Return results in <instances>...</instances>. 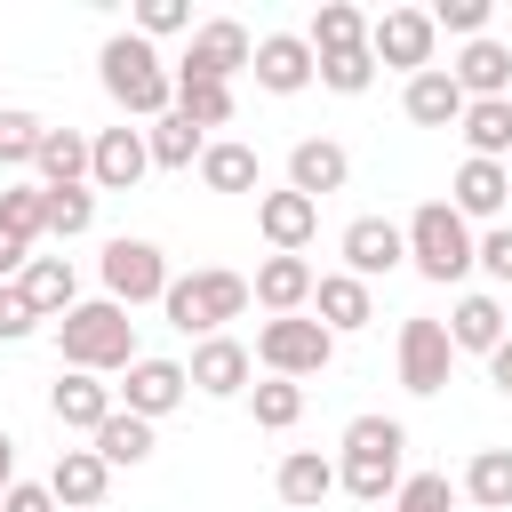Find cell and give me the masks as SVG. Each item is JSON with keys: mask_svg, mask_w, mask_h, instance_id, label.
I'll list each match as a JSON object with an SVG mask.
<instances>
[{"mask_svg": "<svg viewBox=\"0 0 512 512\" xmlns=\"http://www.w3.org/2000/svg\"><path fill=\"white\" fill-rule=\"evenodd\" d=\"M96 80H104V96H112L128 120H160V112H176V72H168L160 48L136 40V32H112V40L96 48Z\"/></svg>", "mask_w": 512, "mask_h": 512, "instance_id": "cell-1", "label": "cell"}, {"mask_svg": "<svg viewBox=\"0 0 512 512\" xmlns=\"http://www.w3.org/2000/svg\"><path fill=\"white\" fill-rule=\"evenodd\" d=\"M56 352H64V368H80V376H128V360H136V320L112 304V296H88V304H72L64 320H56Z\"/></svg>", "mask_w": 512, "mask_h": 512, "instance_id": "cell-2", "label": "cell"}, {"mask_svg": "<svg viewBox=\"0 0 512 512\" xmlns=\"http://www.w3.org/2000/svg\"><path fill=\"white\" fill-rule=\"evenodd\" d=\"M400 456H408L400 416H352V424H344V464H336V488H352L360 504H392V488L408 480V472H400Z\"/></svg>", "mask_w": 512, "mask_h": 512, "instance_id": "cell-3", "label": "cell"}, {"mask_svg": "<svg viewBox=\"0 0 512 512\" xmlns=\"http://www.w3.org/2000/svg\"><path fill=\"white\" fill-rule=\"evenodd\" d=\"M160 312H168V328H184V336H224V320H240L248 312V280L240 272H168V296H160Z\"/></svg>", "mask_w": 512, "mask_h": 512, "instance_id": "cell-4", "label": "cell"}, {"mask_svg": "<svg viewBox=\"0 0 512 512\" xmlns=\"http://www.w3.org/2000/svg\"><path fill=\"white\" fill-rule=\"evenodd\" d=\"M400 232H408V264H416L432 288H448V280H464V272H472V224H464L448 200H424Z\"/></svg>", "mask_w": 512, "mask_h": 512, "instance_id": "cell-5", "label": "cell"}, {"mask_svg": "<svg viewBox=\"0 0 512 512\" xmlns=\"http://www.w3.org/2000/svg\"><path fill=\"white\" fill-rule=\"evenodd\" d=\"M256 360H264V376L304 384V376H320V368L336 360V336H328L320 320L288 312V320H264V328H256Z\"/></svg>", "mask_w": 512, "mask_h": 512, "instance_id": "cell-6", "label": "cell"}, {"mask_svg": "<svg viewBox=\"0 0 512 512\" xmlns=\"http://www.w3.org/2000/svg\"><path fill=\"white\" fill-rule=\"evenodd\" d=\"M96 272H104V296H112L120 312H136V304H160V296H168V256H160L152 240H128V232H120V240H104V264H96Z\"/></svg>", "mask_w": 512, "mask_h": 512, "instance_id": "cell-7", "label": "cell"}, {"mask_svg": "<svg viewBox=\"0 0 512 512\" xmlns=\"http://www.w3.org/2000/svg\"><path fill=\"white\" fill-rule=\"evenodd\" d=\"M448 368H456V344H448V328H440L432 312L400 320V384H408L416 400H432V392H448Z\"/></svg>", "mask_w": 512, "mask_h": 512, "instance_id": "cell-8", "label": "cell"}, {"mask_svg": "<svg viewBox=\"0 0 512 512\" xmlns=\"http://www.w3.org/2000/svg\"><path fill=\"white\" fill-rule=\"evenodd\" d=\"M112 400H120L128 416L160 424L168 408L192 400V376H184V360H152V352H136V360H128V384H112Z\"/></svg>", "mask_w": 512, "mask_h": 512, "instance_id": "cell-9", "label": "cell"}, {"mask_svg": "<svg viewBox=\"0 0 512 512\" xmlns=\"http://www.w3.org/2000/svg\"><path fill=\"white\" fill-rule=\"evenodd\" d=\"M432 40H440V32H432L424 8H384V16H368V56L392 64V72H408V80L432 64Z\"/></svg>", "mask_w": 512, "mask_h": 512, "instance_id": "cell-10", "label": "cell"}, {"mask_svg": "<svg viewBox=\"0 0 512 512\" xmlns=\"http://www.w3.org/2000/svg\"><path fill=\"white\" fill-rule=\"evenodd\" d=\"M248 24L240 16H208V24H192V48H184V80H224L232 88V72H248Z\"/></svg>", "mask_w": 512, "mask_h": 512, "instance_id": "cell-11", "label": "cell"}, {"mask_svg": "<svg viewBox=\"0 0 512 512\" xmlns=\"http://www.w3.org/2000/svg\"><path fill=\"white\" fill-rule=\"evenodd\" d=\"M184 376H192V392H208V400H240L248 376H256V352H248L240 336H200L192 360H184Z\"/></svg>", "mask_w": 512, "mask_h": 512, "instance_id": "cell-12", "label": "cell"}, {"mask_svg": "<svg viewBox=\"0 0 512 512\" xmlns=\"http://www.w3.org/2000/svg\"><path fill=\"white\" fill-rule=\"evenodd\" d=\"M152 168V152H144V128H96L88 136V184L96 192H136V176Z\"/></svg>", "mask_w": 512, "mask_h": 512, "instance_id": "cell-13", "label": "cell"}, {"mask_svg": "<svg viewBox=\"0 0 512 512\" xmlns=\"http://www.w3.org/2000/svg\"><path fill=\"white\" fill-rule=\"evenodd\" d=\"M336 248H344V272H352V280H376V272H400V264H408V232H400L392 216H352Z\"/></svg>", "mask_w": 512, "mask_h": 512, "instance_id": "cell-14", "label": "cell"}, {"mask_svg": "<svg viewBox=\"0 0 512 512\" xmlns=\"http://www.w3.org/2000/svg\"><path fill=\"white\" fill-rule=\"evenodd\" d=\"M248 72H256L264 96H304V88H312V48H304V32H264V40L248 48Z\"/></svg>", "mask_w": 512, "mask_h": 512, "instance_id": "cell-15", "label": "cell"}, {"mask_svg": "<svg viewBox=\"0 0 512 512\" xmlns=\"http://www.w3.org/2000/svg\"><path fill=\"white\" fill-rule=\"evenodd\" d=\"M256 232L272 240V256H304L312 248V232H320V200H304V192H256Z\"/></svg>", "mask_w": 512, "mask_h": 512, "instance_id": "cell-16", "label": "cell"}, {"mask_svg": "<svg viewBox=\"0 0 512 512\" xmlns=\"http://www.w3.org/2000/svg\"><path fill=\"white\" fill-rule=\"evenodd\" d=\"M312 312H320L328 336H360V328L376 320V288L352 280V272H320V280H312Z\"/></svg>", "mask_w": 512, "mask_h": 512, "instance_id": "cell-17", "label": "cell"}, {"mask_svg": "<svg viewBox=\"0 0 512 512\" xmlns=\"http://www.w3.org/2000/svg\"><path fill=\"white\" fill-rule=\"evenodd\" d=\"M344 176H352V152H344L336 136H304V144L288 152V192H304V200L344 192Z\"/></svg>", "mask_w": 512, "mask_h": 512, "instance_id": "cell-18", "label": "cell"}, {"mask_svg": "<svg viewBox=\"0 0 512 512\" xmlns=\"http://www.w3.org/2000/svg\"><path fill=\"white\" fill-rule=\"evenodd\" d=\"M312 280H320V272H312L304 256H264V264H256V280H248V304H264L272 320H288V312H304V304H312Z\"/></svg>", "mask_w": 512, "mask_h": 512, "instance_id": "cell-19", "label": "cell"}, {"mask_svg": "<svg viewBox=\"0 0 512 512\" xmlns=\"http://www.w3.org/2000/svg\"><path fill=\"white\" fill-rule=\"evenodd\" d=\"M112 408H120V400H112V384H104V376H80V368H64V376L48 384V416H56L64 432H96Z\"/></svg>", "mask_w": 512, "mask_h": 512, "instance_id": "cell-20", "label": "cell"}, {"mask_svg": "<svg viewBox=\"0 0 512 512\" xmlns=\"http://www.w3.org/2000/svg\"><path fill=\"white\" fill-rule=\"evenodd\" d=\"M400 112H408L416 128H456V120H464V88H456V72H448V64H424V72L400 88Z\"/></svg>", "mask_w": 512, "mask_h": 512, "instance_id": "cell-21", "label": "cell"}, {"mask_svg": "<svg viewBox=\"0 0 512 512\" xmlns=\"http://www.w3.org/2000/svg\"><path fill=\"white\" fill-rule=\"evenodd\" d=\"M504 200H512L504 160H464V168H456V184H448V208H456L464 224H496V216H504Z\"/></svg>", "mask_w": 512, "mask_h": 512, "instance_id": "cell-22", "label": "cell"}, {"mask_svg": "<svg viewBox=\"0 0 512 512\" xmlns=\"http://www.w3.org/2000/svg\"><path fill=\"white\" fill-rule=\"evenodd\" d=\"M464 104H488V96H512V48L504 40H464V56L448 64Z\"/></svg>", "mask_w": 512, "mask_h": 512, "instance_id": "cell-23", "label": "cell"}, {"mask_svg": "<svg viewBox=\"0 0 512 512\" xmlns=\"http://www.w3.org/2000/svg\"><path fill=\"white\" fill-rule=\"evenodd\" d=\"M440 328H448V344H456V352H480V360H488V352H496V344L512 336V328H504V304H496L488 288L456 296V312H448Z\"/></svg>", "mask_w": 512, "mask_h": 512, "instance_id": "cell-24", "label": "cell"}, {"mask_svg": "<svg viewBox=\"0 0 512 512\" xmlns=\"http://www.w3.org/2000/svg\"><path fill=\"white\" fill-rule=\"evenodd\" d=\"M104 488H112V472H104V456H96V448H64V456H56V472H48V496H56L64 512H96V504H104Z\"/></svg>", "mask_w": 512, "mask_h": 512, "instance_id": "cell-25", "label": "cell"}, {"mask_svg": "<svg viewBox=\"0 0 512 512\" xmlns=\"http://www.w3.org/2000/svg\"><path fill=\"white\" fill-rule=\"evenodd\" d=\"M16 288L32 296L40 320H64V312L80 304V272H72V256H32V264L16 272Z\"/></svg>", "mask_w": 512, "mask_h": 512, "instance_id": "cell-26", "label": "cell"}, {"mask_svg": "<svg viewBox=\"0 0 512 512\" xmlns=\"http://www.w3.org/2000/svg\"><path fill=\"white\" fill-rule=\"evenodd\" d=\"M272 488H280V504L312 512V504H328V496H336V464H328L320 448H288V456H280V472H272Z\"/></svg>", "mask_w": 512, "mask_h": 512, "instance_id": "cell-27", "label": "cell"}, {"mask_svg": "<svg viewBox=\"0 0 512 512\" xmlns=\"http://www.w3.org/2000/svg\"><path fill=\"white\" fill-rule=\"evenodd\" d=\"M464 160H512V96H488V104H464Z\"/></svg>", "mask_w": 512, "mask_h": 512, "instance_id": "cell-28", "label": "cell"}, {"mask_svg": "<svg viewBox=\"0 0 512 512\" xmlns=\"http://www.w3.org/2000/svg\"><path fill=\"white\" fill-rule=\"evenodd\" d=\"M32 168H40V192L88 184V136H80V128H48V136H40V152H32Z\"/></svg>", "mask_w": 512, "mask_h": 512, "instance_id": "cell-29", "label": "cell"}, {"mask_svg": "<svg viewBox=\"0 0 512 512\" xmlns=\"http://www.w3.org/2000/svg\"><path fill=\"white\" fill-rule=\"evenodd\" d=\"M304 48H312V56H344V48H368V16H360L352 0H320V16H312V32H304Z\"/></svg>", "mask_w": 512, "mask_h": 512, "instance_id": "cell-30", "label": "cell"}, {"mask_svg": "<svg viewBox=\"0 0 512 512\" xmlns=\"http://www.w3.org/2000/svg\"><path fill=\"white\" fill-rule=\"evenodd\" d=\"M88 440H96L104 472H120V464H144V456H152V424H144V416H128V408H112Z\"/></svg>", "mask_w": 512, "mask_h": 512, "instance_id": "cell-31", "label": "cell"}, {"mask_svg": "<svg viewBox=\"0 0 512 512\" xmlns=\"http://www.w3.org/2000/svg\"><path fill=\"white\" fill-rule=\"evenodd\" d=\"M144 152H152V168H200V152H208V136H200L192 120H176V112H160V120L144 128Z\"/></svg>", "mask_w": 512, "mask_h": 512, "instance_id": "cell-32", "label": "cell"}, {"mask_svg": "<svg viewBox=\"0 0 512 512\" xmlns=\"http://www.w3.org/2000/svg\"><path fill=\"white\" fill-rule=\"evenodd\" d=\"M464 496H472L480 512H512V448H480V456L464 464Z\"/></svg>", "mask_w": 512, "mask_h": 512, "instance_id": "cell-33", "label": "cell"}, {"mask_svg": "<svg viewBox=\"0 0 512 512\" xmlns=\"http://www.w3.org/2000/svg\"><path fill=\"white\" fill-rule=\"evenodd\" d=\"M176 120H192L200 136H208V128H232V88H224V80H184V72H176Z\"/></svg>", "mask_w": 512, "mask_h": 512, "instance_id": "cell-34", "label": "cell"}, {"mask_svg": "<svg viewBox=\"0 0 512 512\" xmlns=\"http://www.w3.org/2000/svg\"><path fill=\"white\" fill-rule=\"evenodd\" d=\"M200 184H208V192H256V152L232 144V136L208 144V152H200Z\"/></svg>", "mask_w": 512, "mask_h": 512, "instance_id": "cell-35", "label": "cell"}, {"mask_svg": "<svg viewBox=\"0 0 512 512\" xmlns=\"http://www.w3.org/2000/svg\"><path fill=\"white\" fill-rule=\"evenodd\" d=\"M88 224H96V192H88V184L48 192V208H40V232H48V240H80Z\"/></svg>", "mask_w": 512, "mask_h": 512, "instance_id": "cell-36", "label": "cell"}, {"mask_svg": "<svg viewBox=\"0 0 512 512\" xmlns=\"http://www.w3.org/2000/svg\"><path fill=\"white\" fill-rule=\"evenodd\" d=\"M312 80H320V88H336V96H368V88H376V56H368V48L312 56Z\"/></svg>", "mask_w": 512, "mask_h": 512, "instance_id": "cell-37", "label": "cell"}, {"mask_svg": "<svg viewBox=\"0 0 512 512\" xmlns=\"http://www.w3.org/2000/svg\"><path fill=\"white\" fill-rule=\"evenodd\" d=\"M248 408H256V424H264V432H288V424L304 416V384L264 376V384H248Z\"/></svg>", "mask_w": 512, "mask_h": 512, "instance_id": "cell-38", "label": "cell"}, {"mask_svg": "<svg viewBox=\"0 0 512 512\" xmlns=\"http://www.w3.org/2000/svg\"><path fill=\"white\" fill-rule=\"evenodd\" d=\"M40 208H48L40 184H8V192H0V240H24V248L48 240V232H40Z\"/></svg>", "mask_w": 512, "mask_h": 512, "instance_id": "cell-39", "label": "cell"}, {"mask_svg": "<svg viewBox=\"0 0 512 512\" xmlns=\"http://www.w3.org/2000/svg\"><path fill=\"white\" fill-rule=\"evenodd\" d=\"M40 136H48V120H40V112H16V104H0V168H32Z\"/></svg>", "mask_w": 512, "mask_h": 512, "instance_id": "cell-40", "label": "cell"}, {"mask_svg": "<svg viewBox=\"0 0 512 512\" xmlns=\"http://www.w3.org/2000/svg\"><path fill=\"white\" fill-rule=\"evenodd\" d=\"M392 512H456V488H448V472H408V480L392 488Z\"/></svg>", "mask_w": 512, "mask_h": 512, "instance_id": "cell-41", "label": "cell"}, {"mask_svg": "<svg viewBox=\"0 0 512 512\" xmlns=\"http://www.w3.org/2000/svg\"><path fill=\"white\" fill-rule=\"evenodd\" d=\"M424 16H432V32H456V40H488V0H432Z\"/></svg>", "mask_w": 512, "mask_h": 512, "instance_id": "cell-42", "label": "cell"}, {"mask_svg": "<svg viewBox=\"0 0 512 512\" xmlns=\"http://www.w3.org/2000/svg\"><path fill=\"white\" fill-rule=\"evenodd\" d=\"M160 32H192V8L184 0H136V40H160Z\"/></svg>", "mask_w": 512, "mask_h": 512, "instance_id": "cell-43", "label": "cell"}, {"mask_svg": "<svg viewBox=\"0 0 512 512\" xmlns=\"http://www.w3.org/2000/svg\"><path fill=\"white\" fill-rule=\"evenodd\" d=\"M40 328V312H32V296L16 288V280H0V344H24Z\"/></svg>", "mask_w": 512, "mask_h": 512, "instance_id": "cell-44", "label": "cell"}, {"mask_svg": "<svg viewBox=\"0 0 512 512\" xmlns=\"http://www.w3.org/2000/svg\"><path fill=\"white\" fill-rule=\"evenodd\" d=\"M472 264H480L488 280H504V288H512V224H488V232L472 240Z\"/></svg>", "mask_w": 512, "mask_h": 512, "instance_id": "cell-45", "label": "cell"}, {"mask_svg": "<svg viewBox=\"0 0 512 512\" xmlns=\"http://www.w3.org/2000/svg\"><path fill=\"white\" fill-rule=\"evenodd\" d=\"M0 512H56V496H48V480H16L0 496Z\"/></svg>", "mask_w": 512, "mask_h": 512, "instance_id": "cell-46", "label": "cell"}, {"mask_svg": "<svg viewBox=\"0 0 512 512\" xmlns=\"http://www.w3.org/2000/svg\"><path fill=\"white\" fill-rule=\"evenodd\" d=\"M488 384H496V392H504V400H512V336H504V344H496V352H488Z\"/></svg>", "mask_w": 512, "mask_h": 512, "instance_id": "cell-47", "label": "cell"}, {"mask_svg": "<svg viewBox=\"0 0 512 512\" xmlns=\"http://www.w3.org/2000/svg\"><path fill=\"white\" fill-rule=\"evenodd\" d=\"M8 488H16V440L0 432V496H8Z\"/></svg>", "mask_w": 512, "mask_h": 512, "instance_id": "cell-48", "label": "cell"}, {"mask_svg": "<svg viewBox=\"0 0 512 512\" xmlns=\"http://www.w3.org/2000/svg\"><path fill=\"white\" fill-rule=\"evenodd\" d=\"M504 184H512V160H504Z\"/></svg>", "mask_w": 512, "mask_h": 512, "instance_id": "cell-49", "label": "cell"}]
</instances>
